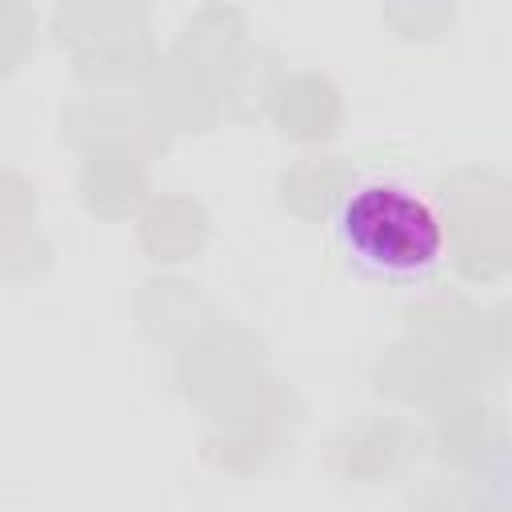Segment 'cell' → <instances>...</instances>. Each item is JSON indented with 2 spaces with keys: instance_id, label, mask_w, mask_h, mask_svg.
Wrapping results in <instances>:
<instances>
[{
  "instance_id": "cell-1",
  "label": "cell",
  "mask_w": 512,
  "mask_h": 512,
  "mask_svg": "<svg viewBox=\"0 0 512 512\" xmlns=\"http://www.w3.org/2000/svg\"><path fill=\"white\" fill-rule=\"evenodd\" d=\"M344 252L372 276L412 280L436 268L444 252V228L436 208L400 180L356 184L336 216Z\"/></svg>"
}]
</instances>
